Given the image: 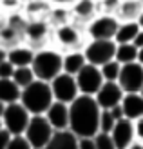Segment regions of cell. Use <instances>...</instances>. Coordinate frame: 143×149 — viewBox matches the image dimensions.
Wrapping results in <instances>:
<instances>
[{
    "label": "cell",
    "instance_id": "obj_47",
    "mask_svg": "<svg viewBox=\"0 0 143 149\" xmlns=\"http://www.w3.org/2000/svg\"><path fill=\"white\" fill-rule=\"evenodd\" d=\"M140 95H141V98H143V87H141V89H140Z\"/></svg>",
    "mask_w": 143,
    "mask_h": 149
},
{
    "label": "cell",
    "instance_id": "obj_27",
    "mask_svg": "<svg viewBox=\"0 0 143 149\" xmlns=\"http://www.w3.org/2000/svg\"><path fill=\"white\" fill-rule=\"evenodd\" d=\"M120 69H122V64L116 60H109L107 64L100 65V73L105 82H116L120 77Z\"/></svg>",
    "mask_w": 143,
    "mask_h": 149
},
{
    "label": "cell",
    "instance_id": "obj_19",
    "mask_svg": "<svg viewBox=\"0 0 143 149\" xmlns=\"http://www.w3.org/2000/svg\"><path fill=\"white\" fill-rule=\"evenodd\" d=\"M141 11H143V6L140 0H122V4H120L116 11V20L118 22H138Z\"/></svg>",
    "mask_w": 143,
    "mask_h": 149
},
{
    "label": "cell",
    "instance_id": "obj_48",
    "mask_svg": "<svg viewBox=\"0 0 143 149\" xmlns=\"http://www.w3.org/2000/svg\"><path fill=\"white\" fill-rule=\"evenodd\" d=\"M140 2H141V6H143V0H140Z\"/></svg>",
    "mask_w": 143,
    "mask_h": 149
},
{
    "label": "cell",
    "instance_id": "obj_4",
    "mask_svg": "<svg viewBox=\"0 0 143 149\" xmlns=\"http://www.w3.org/2000/svg\"><path fill=\"white\" fill-rule=\"evenodd\" d=\"M31 69L36 80L51 82L56 74L62 73V53L56 51L55 47H44L35 51Z\"/></svg>",
    "mask_w": 143,
    "mask_h": 149
},
{
    "label": "cell",
    "instance_id": "obj_24",
    "mask_svg": "<svg viewBox=\"0 0 143 149\" xmlns=\"http://www.w3.org/2000/svg\"><path fill=\"white\" fill-rule=\"evenodd\" d=\"M114 60L120 64H131L138 60V47L134 44H116Z\"/></svg>",
    "mask_w": 143,
    "mask_h": 149
},
{
    "label": "cell",
    "instance_id": "obj_11",
    "mask_svg": "<svg viewBox=\"0 0 143 149\" xmlns=\"http://www.w3.org/2000/svg\"><path fill=\"white\" fill-rule=\"evenodd\" d=\"M116 82L123 89V93H140L143 87V65L140 62L123 64Z\"/></svg>",
    "mask_w": 143,
    "mask_h": 149
},
{
    "label": "cell",
    "instance_id": "obj_31",
    "mask_svg": "<svg viewBox=\"0 0 143 149\" xmlns=\"http://www.w3.org/2000/svg\"><path fill=\"white\" fill-rule=\"evenodd\" d=\"M7 149H33L29 146V142L24 138V135H17V136H11L9 144H7Z\"/></svg>",
    "mask_w": 143,
    "mask_h": 149
},
{
    "label": "cell",
    "instance_id": "obj_37",
    "mask_svg": "<svg viewBox=\"0 0 143 149\" xmlns=\"http://www.w3.org/2000/svg\"><path fill=\"white\" fill-rule=\"evenodd\" d=\"M11 140V135L6 129H0V149H7V144Z\"/></svg>",
    "mask_w": 143,
    "mask_h": 149
},
{
    "label": "cell",
    "instance_id": "obj_45",
    "mask_svg": "<svg viewBox=\"0 0 143 149\" xmlns=\"http://www.w3.org/2000/svg\"><path fill=\"white\" fill-rule=\"evenodd\" d=\"M4 107H6V106H4L2 102H0V116H2V113H4Z\"/></svg>",
    "mask_w": 143,
    "mask_h": 149
},
{
    "label": "cell",
    "instance_id": "obj_43",
    "mask_svg": "<svg viewBox=\"0 0 143 149\" xmlns=\"http://www.w3.org/2000/svg\"><path fill=\"white\" fill-rule=\"evenodd\" d=\"M33 2H40V0H20L22 6H27V4H33Z\"/></svg>",
    "mask_w": 143,
    "mask_h": 149
},
{
    "label": "cell",
    "instance_id": "obj_23",
    "mask_svg": "<svg viewBox=\"0 0 143 149\" xmlns=\"http://www.w3.org/2000/svg\"><path fill=\"white\" fill-rule=\"evenodd\" d=\"M20 91L22 89L15 84L11 78H0V102L4 104H13L20 100Z\"/></svg>",
    "mask_w": 143,
    "mask_h": 149
},
{
    "label": "cell",
    "instance_id": "obj_13",
    "mask_svg": "<svg viewBox=\"0 0 143 149\" xmlns=\"http://www.w3.org/2000/svg\"><path fill=\"white\" fill-rule=\"evenodd\" d=\"M24 36L27 38V44L31 49L38 51L44 49L49 44V36H51V27L47 26V22H40V20H35L31 22L29 26H26L24 29Z\"/></svg>",
    "mask_w": 143,
    "mask_h": 149
},
{
    "label": "cell",
    "instance_id": "obj_25",
    "mask_svg": "<svg viewBox=\"0 0 143 149\" xmlns=\"http://www.w3.org/2000/svg\"><path fill=\"white\" fill-rule=\"evenodd\" d=\"M11 80H13L20 89H24V87H27L29 84H31V82H35L36 77H35L33 69H31V65H27V68H15Z\"/></svg>",
    "mask_w": 143,
    "mask_h": 149
},
{
    "label": "cell",
    "instance_id": "obj_44",
    "mask_svg": "<svg viewBox=\"0 0 143 149\" xmlns=\"http://www.w3.org/2000/svg\"><path fill=\"white\" fill-rule=\"evenodd\" d=\"M138 24H140V27L143 29V11H141V15H140V18H138Z\"/></svg>",
    "mask_w": 143,
    "mask_h": 149
},
{
    "label": "cell",
    "instance_id": "obj_5",
    "mask_svg": "<svg viewBox=\"0 0 143 149\" xmlns=\"http://www.w3.org/2000/svg\"><path fill=\"white\" fill-rule=\"evenodd\" d=\"M55 135V129L51 127V124L47 122V118L44 115H31L29 122L26 125L24 138L29 142L33 149H44L49 140Z\"/></svg>",
    "mask_w": 143,
    "mask_h": 149
},
{
    "label": "cell",
    "instance_id": "obj_2",
    "mask_svg": "<svg viewBox=\"0 0 143 149\" xmlns=\"http://www.w3.org/2000/svg\"><path fill=\"white\" fill-rule=\"evenodd\" d=\"M18 102L27 109L29 115H46L49 106L55 102L49 82H42V80L31 82L27 87H24L20 91Z\"/></svg>",
    "mask_w": 143,
    "mask_h": 149
},
{
    "label": "cell",
    "instance_id": "obj_7",
    "mask_svg": "<svg viewBox=\"0 0 143 149\" xmlns=\"http://www.w3.org/2000/svg\"><path fill=\"white\" fill-rule=\"evenodd\" d=\"M116 42L114 40H87L84 47V56L87 64H93L96 68L114 60Z\"/></svg>",
    "mask_w": 143,
    "mask_h": 149
},
{
    "label": "cell",
    "instance_id": "obj_26",
    "mask_svg": "<svg viewBox=\"0 0 143 149\" xmlns=\"http://www.w3.org/2000/svg\"><path fill=\"white\" fill-rule=\"evenodd\" d=\"M49 22L55 27L71 22V11H69V7H53V9L49 11Z\"/></svg>",
    "mask_w": 143,
    "mask_h": 149
},
{
    "label": "cell",
    "instance_id": "obj_3",
    "mask_svg": "<svg viewBox=\"0 0 143 149\" xmlns=\"http://www.w3.org/2000/svg\"><path fill=\"white\" fill-rule=\"evenodd\" d=\"M51 40L56 46L60 53H71V51H84L87 44L85 27H82L74 22H67L64 26H58L51 31Z\"/></svg>",
    "mask_w": 143,
    "mask_h": 149
},
{
    "label": "cell",
    "instance_id": "obj_6",
    "mask_svg": "<svg viewBox=\"0 0 143 149\" xmlns=\"http://www.w3.org/2000/svg\"><path fill=\"white\" fill-rule=\"evenodd\" d=\"M0 118H2L4 129L11 136H17V135H24L26 125L29 122V118H31V115L27 113V109L20 102H13V104H6L4 113Z\"/></svg>",
    "mask_w": 143,
    "mask_h": 149
},
{
    "label": "cell",
    "instance_id": "obj_38",
    "mask_svg": "<svg viewBox=\"0 0 143 149\" xmlns=\"http://www.w3.org/2000/svg\"><path fill=\"white\" fill-rule=\"evenodd\" d=\"M109 113L112 115V118H114V120H122V118H123V109H122V106H120V104H118V106H114V107H111Z\"/></svg>",
    "mask_w": 143,
    "mask_h": 149
},
{
    "label": "cell",
    "instance_id": "obj_16",
    "mask_svg": "<svg viewBox=\"0 0 143 149\" xmlns=\"http://www.w3.org/2000/svg\"><path fill=\"white\" fill-rule=\"evenodd\" d=\"M44 116L47 118V122L55 131H67V127H69V106L67 104L55 100Z\"/></svg>",
    "mask_w": 143,
    "mask_h": 149
},
{
    "label": "cell",
    "instance_id": "obj_10",
    "mask_svg": "<svg viewBox=\"0 0 143 149\" xmlns=\"http://www.w3.org/2000/svg\"><path fill=\"white\" fill-rule=\"evenodd\" d=\"M74 80H76L80 95H87V96H94L96 91L105 82L102 73H100V68H96L93 64H85L84 68L74 74Z\"/></svg>",
    "mask_w": 143,
    "mask_h": 149
},
{
    "label": "cell",
    "instance_id": "obj_42",
    "mask_svg": "<svg viewBox=\"0 0 143 149\" xmlns=\"http://www.w3.org/2000/svg\"><path fill=\"white\" fill-rule=\"evenodd\" d=\"M129 149H143V144H141V142H138V140H136V142H134V144H132V146H131Z\"/></svg>",
    "mask_w": 143,
    "mask_h": 149
},
{
    "label": "cell",
    "instance_id": "obj_17",
    "mask_svg": "<svg viewBox=\"0 0 143 149\" xmlns=\"http://www.w3.org/2000/svg\"><path fill=\"white\" fill-rule=\"evenodd\" d=\"M33 56H35V49H31L29 46H26V44H17V46L7 49L6 60L9 62L13 68H27V65H31Z\"/></svg>",
    "mask_w": 143,
    "mask_h": 149
},
{
    "label": "cell",
    "instance_id": "obj_18",
    "mask_svg": "<svg viewBox=\"0 0 143 149\" xmlns=\"http://www.w3.org/2000/svg\"><path fill=\"white\" fill-rule=\"evenodd\" d=\"M120 106L123 109V118L127 120H138L143 116V98L140 93H125Z\"/></svg>",
    "mask_w": 143,
    "mask_h": 149
},
{
    "label": "cell",
    "instance_id": "obj_33",
    "mask_svg": "<svg viewBox=\"0 0 143 149\" xmlns=\"http://www.w3.org/2000/svg\"><path fill=\"white\" fill-rule=\"evenodd\" d=\"M134 135H136V140L143 144V116L134 120Z\"/></svg>",
    "mask_w": 143,
    "mask_h": 149
},
{
    "label": "cell",
    "instance_id": "obj_1",
    "mask_svg": "<svg viewBox=\"0 0 143 149\" xmlns=\"http://www.w3.org/2000/svg\"><path fill=\"white\" fill-rule=\"evenodd\" d=\"M102 109L96 104L94 96L78 95L69 104V127L76 138H93L100 127Z\"/></svg>",
    "mask_w": 143,
    "mask_h": 149
},
{
    "label": "cell",
    "instance_id": "obj_34",
    "mask_svg": "<svg viewBox=\"0 0 143 149\" xmlns=\"http://www.w3.org/2000/svg\"><path fill=\"white\" fill-rule=\"evenodd\" d=\"M78 149H96L93 138H78Z\"/></svg>",
    "mask_w": 143,
    "mask_h": 149
},
{
    "label": "cell",
    "instance_id": "obj_40",
    "mask_svg": "<svg viewBox=\"0 0 143 149\" xmlns=\"http://www.w3.org/2000/svg\"><path fill=\"white\" fill-rule=\"evenodd\" d=\"M6 53H7V49L0 46V62H4V60H6Z\"/></svg>",
    "mask_w": 143,
    "mask_h": 149
},
{
    "label": "cell",
    "instance_id": "obj_21",
    "mask_svg": "<svg viewBox=\"0 0 143 149\" xmlns=\"http://www.w3.org/2000/svg\"><path fill=\"white\" fill-rule=\"evenodd\" d=\"M85 64L87 62H85L84 51H71V53L62 55V71L67 73V74H73L74 77Z\"/></svg>",
    "mask_w": 143,
    "mask_h": 149
},
{
    "label": "cell",
    "instance_id": "obj_29",
    "mask_svg": "<svg viewBox=\"0 0 143 149\" xmlns=\"http://www.w3.org/2000/svg\"><path fill=\"white\" fill-rule=\"evenodd\" d=\"M116 120L112 118V115L109 113V111L102 109L100 113V127H98V133H111V129L114 127Z\"/></svg>",
    "mask_w": 143,
    "mask_h": 149
},
{
    "label": "cell",
    "instance_id": "obj_46",
    "mask_svg": "<svg viewBox=\"0 0 143 149\" xmlns=\"http://www.w3.org/2000/svg\"><path fill=\"white\" fill-rule=\"evenodd\" d=\"M0 129H4V124H2V118H0Z\"/></svg>",
    "mask_w": 143,
    "mask_h": 149
},
{
    "label": "cell",
    "instance_id": "obj_39",
    "mask_svg": "<svg viewBox=\"0 0 143 149\" xmlns=\"http://www.w3.org/2000/svg\"><path fill=\"white\" fill-rule=\"evenodd\" d=\"M132 44H134L138 49L143 47V29H140V31H138V35L134 36V40H132Z\"/></svg>",
    "mask_w": 143,
    "mask_h": 149
},
{
    "label": "cell",
    "instance_id": "obj_41",
    "mask_svg": "<svg viewBox=\"0 0 143 149\" xmlns=\"http://www.w3.org/2000/svg\"><path fill=\"white\" fill-rule=\"evenodd\" d=\"M136 62H140V64L143 65V47L138 49V60H136Z\"/></svg>",
    "mask_w": 143,
    "mask_h": 149
},
{
    "label": "cell",
    "instance_id": "obj_35",
    "mask_svg": "<svg viewBox=\"0 0 143 149\" xmlns=\"http://www.w3.org/2000/svg\"><path fill=\"white\" fill-rule=\"evenodd\" d=\"M20 6V0H0V7H4V9H17Z\"/></svg>",
    "mask_w": 143,
    "mask_h": 149
},
{
    "label": "cell",
    "instance_id": "obj_14",
    "mask_svg": "<svg viewBox=\"0 0 143 149\" xmlns=\"http://www.w3.org/2000/svg\"><path fill=\"white\" fill-rule=\"evenodd\" d=\"M111 138L114 142L116 149H129L134 142H136V135H134V122L122 118V120H116L114 127L111 129Z\"/></svg>",
    "mask_w": 143,
    "mask_h": 149
},
{
    "label": "cell",
    "instance_id": "obj_36",
    "mask_svg": "<svg viewBox=\"0 0 143 149\" xmlns=\"http://www.w3.org/2000/svg\"><path fill=\"white\" fill-rule=\"evenodd\" d=\"M53 7H71L76 0H47Z\"/></svg>",
    "mask_w": 143,
    "mask_h": 149
},
{
    "label": "cell",
    "instance_id": "obj_20",
    "mask_svg": "<svg viewBox=\"0 0 143 149\" xmlns=\"http://www.w3.org/2000/svg\"><path fill=\"white\" fill-rule=\"evenodd\" d=\"M44 149H78V138L71 131H55L53 138Z\"/></svg>",
    "mask_w": 143,
    "mask_h": 149
},
{
    "label": "cell",
    "instance_id": "obj_32",
    "mask_svg": "<svg viewBox=\"0 0 143 149\" xmlns=\"http://www.w3.org/2000/svg\"><path fill=\"white\" fill-rule=\"evenodd\" d=\"M13 71H15V68L7 60L0 62V78H11L13 77Z\"/></svg>",
    "mask_w": 143,
    "mask_h": 149
},
{
    "label": "cell",
    "instance_id": "obj_12",
    "mask_svg": "<svg viewBox=\"0 0 143 149\" xmlns=\"http://www.w3.org/2000/svg\"><path fill=\"white\" fill-rule=\"evenodd\" d=\"M71 22L85 27L91 20H94L100 15V6L98 0H76L71 7Z\"/></svg>",
    "mask_w": 143,
    "mask_h": 149
},
{
    "label": "cell",
    "instance_id": "obj_30",
    "mask_svg": "<svg viewBox=\"0 0 143 149\" xmlns=\"http://www.w3.org/2000/svg\"><path fill=\"white\" fill-rule=\"evenodd\" d=\"M93 140H94L96 149H116L109 133H96V135L93 136Z\"/></svg>",
    "mask_w": 143,
    "mask_h": 149
},
{
    "label": "cell",
    "instance_id": "obj_8",
    "mask_svg": "<svg viewBox=\"0 0 143 149\" xmlns=\"http://www.w3.org/2000/svg\"><path fill=\"white\" fill-rule=\"evenodd\" d=\"M49 87H51L53 98H55L56 102L67 104V106H69V104L80 95L74 77H73V74L64 73V71L60 73V74H56V77L49 82Z\"/></svg>",
    "mask_w": 143,
    "mask_h": 149
},
{
    "label": "cell",
    "instance_id": "obj_22",
    "mask_svg": "<svg viewBox=\"0 0 143 149\" xmlns=\"http://www.w3.org/2000/svg\"><path fill=\"white\" fill-rule=\"evenodd\" d=\"M140 24L138 22H120L116 35H114V42L116 44H132L134 36L140 31Z\"/></svg>",
    "mask_w": 143,
    "mask_h": 149
},
{
    "label": "cell",
    "instance_id": "obj_28",
    "mask_svg": "<svg viewBox=\"0 0 143 149\" xmlns=\"http://www.w3.org/2000/svg\"><path fill=\"white\" fill-rule=\"evenodd\" d=\"M122 0H98V6H100V15H111V17H116V11Z\"/></svg>",
    "mask_w": 143,
    "mask_h": 149
},
{
    "label": "cell",
    "instance_id": "obj_9",
    "mask_svg": "<svg viewBox=\"0 0 143 149\" xmlns=\"http://www.w3.org/2000/svg\"><path fill=\"white\" fill-rule=\"evenodd\" d=\"M120 22L111 15H98L85 26V35L89 40H114Z\"/></svg>",
    "mask_w": 143,
    "mask_h": 149
},
{
    "label": "cell",
    "instance_id": "obj_15",
    "mask_svg": "<svg viewBox=\"0 0 143 149\" xmlns=\"http://www.w3.org/2000/svg\"><path fill=\"white\" fill-rule=\"evenodd\" d=\"M123 95L125 93H123V89L118 86V82H103L102 87L98 89L96 95H94V100H96L98 106H100V109L109 111L111 107H114L122 102Z\"/></svg>",
    "mask_w": 143,
    "mask_h": 149
}]
</instances>
